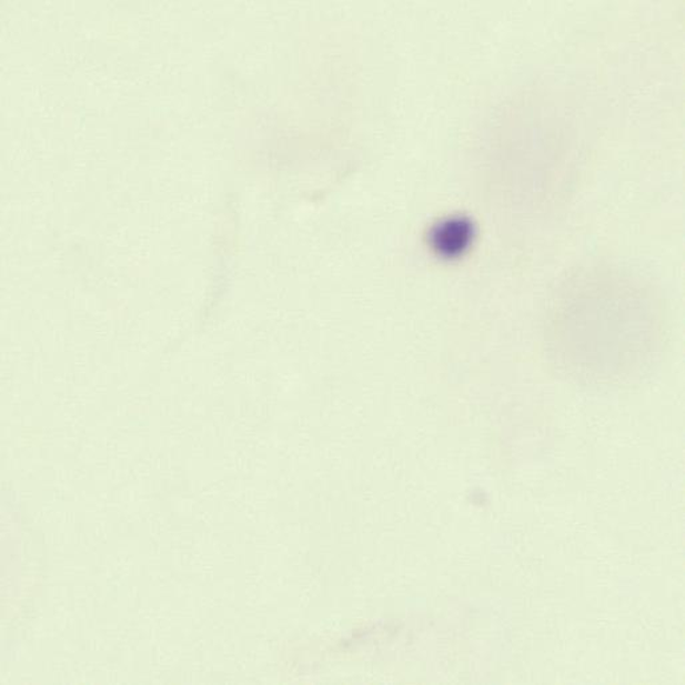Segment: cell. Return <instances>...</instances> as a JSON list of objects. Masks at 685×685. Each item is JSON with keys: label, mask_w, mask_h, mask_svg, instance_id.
Returning <instances> with one entry per match:
<instances>
[{"label": "cell", "mask_w": 685, "mask_h": 685, "mask_svg": "<svg viewBox=\"0 0 685 685\" xmlns=\"http://www.w3.org/2000/svg\"><path fill=\"white\" fill-rule=\"evenodd\" d=\"M476 238L475 224L464 216H451L437 222L430 232V244L439 256L461 258L472 248Z\"/></svg>", "instance_id": "cell-1"}]
</instances>
